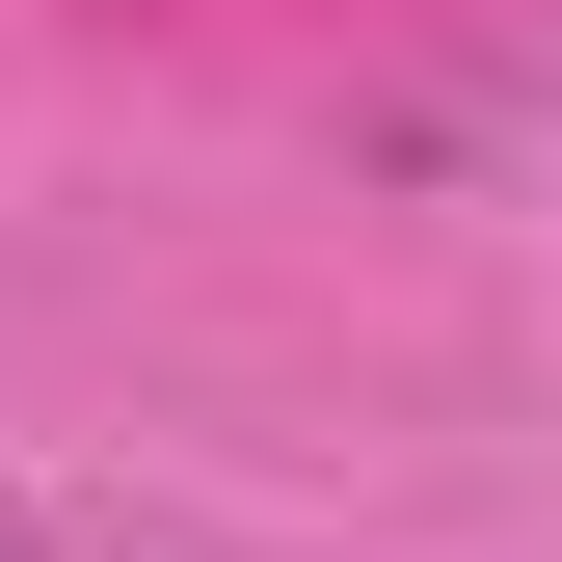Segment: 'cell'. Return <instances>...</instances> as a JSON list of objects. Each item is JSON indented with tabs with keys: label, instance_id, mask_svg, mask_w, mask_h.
<instances>
[{
	"label": "cell",
	"instance_id": "cell-1",
	"mask_svg": "<svg viewBox=\"0 0 562 562\" xmlns=\"http://www.w3.org/2000/svg\"><path fill=\"white\" fill-rule=\"evenodd\" d=\"M0 562H81V509H27V482H0Z\"/></svg>",
	"mask_w": 562,
	"mask_h": 562
}]
</instances>
